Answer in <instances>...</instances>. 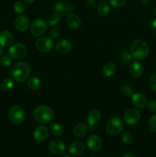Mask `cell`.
<instances>
[{"instance_id":"obj_1","label":"cell","mask_w":156,"mask_h":157,"mask_svg":"<svg viewBox=\"0 0 156 157\" xmlns=\"http://www.w3.org/2000/svg\"><path fill=\"white\" fill-rule=\"evenodd\" d=\"M130 53L132 58L136 60H143L149 55V47L145 41L136 39L132 42L130 46Z\"/></svg>"},{"instance_id":"obj_2","label":"cell","mask_w":156,"mask_h":157,"mask_svg":"<svg viewBox=\"0 0 156 157\" xmlns=\"http://www.w3.org/2000/svg\"><path fill=\"white\" fill-rule=\"evenodd\" d=\"M31 69L28 64L23 61L17 62L11 69L12 78L18 82H23L29 78Z\"/></svg>"},{"instance_id":"obj_3","label":"cell","mask_w":156,"mask_h":157,"mask_svg":"<svg viewBox=\"0 0 156 157\" xmlns=\"http://www.w3.org/2000/svg\"><path fill=\"white\" fill-rule=\"evenodd\" d=\"M33 117L40 124H47L54 119V112L50 107L45 105H40L35 107Z\"/></svg>"},{"instance_id":"obj_4","label":"cell","mask_w":156,"mask_h":157,"mask_svg":"<svg viewBox=\"0 0 156 157\" xmlns=\"http://www.w3.org/2000/svg\"><path fill=\"white\" fill-rule=\"evenodd\" d=\"M123 129V122L117 117H112L106 124V131L110 136H116Z\"/></svg>"},{"instance_id":"obj_5","label":"cell","mask_w":156,"mask_h":157,"mask_svg":"<svg viewBox=\"0 0 156 157\" xmlns=\"http://www.w3.org/2000/svg\"><path fill=\"white\" fill-rule=\"evenodd\" d=\"M9 121L13 124H21L24 122L25 114L23 109L19 106H13L9 111Z\"/></svg>"},{"instance_id":"obj_6","label":"cell","mask_w":156,"mask_h":157,"mask_svg":"<svg viewBox=\"0 0 156 157\" xmlns=\"http://www.w3.org/2000/svg\"><path fill=\"white\" fill-rule=\"evenodd\" d=\"M27 53V48L21 43H16L11 46L9 49V56L14 59H21L26 56Z\"/></svg>"},{"instance_id":"obj_7","label":"cell","mask_w":156,"mask_h":157,"mask_svg":"<svg viewBox=\"0 0 156 157\" xmlns=\"http://www.w3.org/2000/svg\"><path fill=\"white\" fill-rule=\"evenodd\" d=\"M47 29V21L43 18H37L34 20L31 25V32L35 36H41Z\"/></svg>"},{"instance_id":"obj_8","label":"cell","mask_w":156,"mask_h":157,"mask_svg":"<svg viewBox=\"0 0 156 157\" xmlns=\"http://www.w3.org/2000/svg\"><path fill=\"white\" fill-rule=\"evenodd\" d=\"M36 48L41 52H49L54 47V42L52 38L48 37H41L37 40L35 43Z\"/></svg>"},{"instance_id":"obj_9","label":"cell","mask_w":156,"mask_h":157,"mask_svg":"<svg viewBox=\"0 0 156 157\" xmlns=\"http://www.w3.org/2000/svg\"><path fill=\"white\" fill-rule=\"evenodd\" d=\"M140 117V112L138 109L130 108L124 114V121L128 125H133L139 121Z\"/></svg>"},{"instance_id":"obj_10","label":"cell","mask_w":156,"mask_h":157,"mask_svg":"<svg viewBox=\"0 0 156 157\" xmlns=\"http://www.w3.org/2000/svg\"><path fill=\"white\" fill-rule=\"evenodd\" d=\"M49 151L54 155L59 156V155L63 154L65 152L66 147L64 142L59 140H55L51 141L49 144L48 146Z\"/></svg>"},{"instance_id":"obj_11","label":"cell","mask_w":156,"mask_h":157,"mask_svg":"<svg viewBox=\"0 0 156 157\" xmlns=\"http://www.w3.org/2000/svg\"><path fill=\"white\" fill-rule=\"evenodd\" d=\"M102 145V141L100 136L98 135L93 134L90 135L89 138L87 139V146L89 149L93 152L99 151L101 149Z\"/></svg>"},{"instance_id":"obj_12","label":"cell","mask_w":156,"mask_h":157,"mask_svg":"<svg viewBox=\"0 0 156 157\" xmlns=\"http://www.w3.org/2000/svg\"><path fill=\"white\" fill-rule=\"evenodd\" d=\"M15 27L19 32H25L30 25V20L26 15H21L15 20Z\"/></svg>"},{"instance_id":"obj_13","label":"cell","mask_w":156,"mask_h":157,"mask_svg":"<svg viewBox=\"0 0 156 157\" xmlns=\"http://www.w3.org/2000/svg\"><path fill=\"white\" fill-rule=\"evenodd\" d=\"M101 119V113L97 109H93L87 115V123L90 128H94L99 123Z\"/></svg>"},{"instance_id":"obj_14","label":"cell","mask_w":156,"mask_h":157,"mask_svg":"<svg viewBox=\"0 0 156 157\" xmlns=\"http://www.w3.org/2000/svg\"><path fill=\"white\" fill-rule=\"evenodd\" d=\"M132 104L139 109H142L145 107V106L148 104V100L145 95L142 93H136L133 94L132 96Z\"/></svg>"},{"instance_id":"obj_15","label":"cell","mask_w":156,"mask_h":157,"mask_svg":"<svg viewBox=\"0 0 156 157\" xmlns=\"http://www.w3.org/2000/svg\"><path fill=\"white\" fill-rule=\"evenodd\" d=\"M34 139L38 142L46 140L49 136V130L45 126H39L34 131Z\"/></svg>"},{"instance_id":"obj_16","label":"cell","mask_w":156,"mask_h":157,"mask_svg":"<svg viewBox=\"0 0 156 157\" xmlns=\"http://www.w3.org/2000/svg\"><path fill=\"white\" fill-rule=\"evenodd\" d=\"M14 40L12 34L9 31L4 30L0 32V45L3 48L11 46Z\"/></svg>"},{"instance_id":"obj_17","label":"cell","mask_w":156,"mask_h":157,"mask_svg":"<svg viewBox=\"0 0 156 157\" xmlns=\"http://www.w3.org/2000/svg\"><path fill=\"white\" fill-rule=\"evenodd\" d=\"M72 48V44L69 40H61L55 45V49L57 52L61 55H65L70 51Z\"/></svg>"},{"instance_id":"obj_18","label":"cell","mask_w":156,"mask_h":157,"mask_svg":"<svg viewBox=\"0 0 156 157\" xmlns=\"http://www.w3.org/2000/svg\"><path fill=\"white\" fill-rule=\"evenodd\" d=\"M128 71H129V74L131 75V76H132L133 78H138L142 76V74H143V66L139 61H134L129 66Z\"/></svg>"},{"instance_id":"obj_19","label":"cell","mask_w":156,"mask_h":157,"mask_svg":"<svg viewBox=\"0 0 156 157\" xmlns=\"http://www.w3.org/2000/svg\"><path fill=\"white\" fill-rule=\"evenodd\" d=\"M67 23L70 29L76 30L81 26V19L76 14L70 13L67 17Z\"/></svg>"},{"instance_id":"obj_20","label":"cell","mask_w":156,"mask_h":157,"mask_svg":"<svg viewBox=\"0 0 156 157\" xmlns=\"http://www.w3.org/2000/svg\"><path fill=\"white\" fill-rule=\"evenodd\" d=\"M88 130L89 127L87 124H84V123H80L75 126L73 130V133L75 136L81 138L87 135V133H88Z\"/></svg>"},{"instance_id":"obj_21","label":"cell","mask_w":156,"mask_h":157,"mask_svg":"<svg viewBox=\"0 0 156 157\" xmlns=\"http://www.w3.org/2000/svg\"><path fill=\"white\" fill-rule=\"evenodd\" d=\"M69 151L70 153L74 156H79L82 154L84 151V145L81 142L76 141V142L72 143L69 147Z\"/></svg>"},{"instance_id":"obj_22","label":"cell","mask_w":156,"mask_h":157,"mask_svg":"<svg viewBox=\"0 0 156 157\" xmlns=\"http://www.w3.org/2000/svg\"><path fill=\"white\" fill-rule=\"evenodd\" d=\"M116 71V65L113 62H107L102 68V74L105 77L110 78L113 76Z\"/></svg>"},{"instance_id":"obj_23","label":"cell","mask_w":156,"mask_h":157,"mask_svg":"<svg viewBox=\"0 0 156 157\" xmlns=\"http://www.w3.org/2000/svg\"><path fill=\"white\" fill-rule=\"evenodd\" d=\"M97 12L102 16H106L110 12V7L105 1H101L97 5Z\"/></svg>"},{"instance_id":"obj_24","label":"cell","mask_w":156,"mask_h":157,"mask_svg":"<svg viewBox=\"0 0 156 157\" xmlns=\"http://www.w3.org/2000/svg\"><path fill=\"white\" fill-rule=\"evenodd\" d=\"M28 87L32 90H36L41 87V81L38 77H31L28 80Z\"/></svg>"},{"instance_id":"obj_25","label":"cell","mask_w":156,"mask_h":157,"mask_svg":"<svg viewBox=\"0 0 156 157\" xmlns=\"http://www.w3.org/2000/svg\"><path fill=\"white\" fill-rule=\"evenodd\" d=\"M50 130L52 134L56 136H62L64 132V127L61 124H57V123H54V124H50Z\"/></svg>"},{"instance_id":"obj_26","label":"cell","mask_w":156,"mask_h":157,"mask_svg":"<svg viewBox=\"0 0 156 157\" xmlns=\"http://www.w3.org/2000/svg\"><path fill=\"white\" fill-rule=\"evenodd\" d=\"M54 12L55 14L58 15H64L67 14L66 12V4L61 2H58L55 3L54 6Z\"/></svg>"},{"instance_id":"obj_27","label":"cell","mask_w":156,"mask_h":157,"mask_svg":"<svg viewBox=\"0 0 156 157\" xmlns=\"http://www.w3.org/2000/svg\"><path fill=\"white\" fill-rule=\"evenodd\" d=\"M132 56L130 52L128 50H124L122 51V53L120 55V61L122 64H128L132 61Z\"/></svg>"},{"instance_id":"obj_28","label":"cell","mask_w":156,"mask_h":157,"mask_svg":"<svg viewBox=\"0 0 156 157\" xmlns=\"http://www.w3.org/2000/svg\"><path fill=\"white\" fill-rule=\"evenodd\" d=\"M14 83L11 78H5L1 83V88L4 91H9L13 87Z\"/></svg>"},{"instance_id":"obj_29","label":"cell","mask_w":156,"mask_h":157,"mask_svg":"<svg viewBox=\"0 0 156 157\" xmlns=\"http://www.w3.org/2000/svg\"><path fill=\"white\" fill-rule=\"evenodd\" d=\"M122 140L125 145H130L133 143V136L129 132H124L122 134Z\"/></svg>"},{"instance_id":"obj_30","label":"cell","mask_w":156,"mask_h":157,"mask_svg":"<svg viewBox=\"0 0 156 157\" xmlns=\"http://www.w3.org/2000/svg\"><path fill=\"white\" fill-rule=\"evenodd\" d=\"M60 21H61V17H60V15L54 13L48 17L47 23H48L50 25H57L59 24Z\"/></svg>"},{"instance_id":"obj_31","label":"cell","mask_w":156,"mask_h":157,"mask_svg":"<svg viewBox=\"0 0 156 157\" xmlns=\"http://www.w3.org/2000/svg\"><path fill=\"white\" fill-rule=\"evenodd\" d=\"M121 93L125 98H129L133 95V89L130 86L124 85L121 88Z\"/></svg>"},{"instance_id":"obj_32","label":"cell","mask_w":156,"mask_h":157,"mask_svg":"<svg viewBox=\"0 0 156 157\" xmlns=\"http://www.w3.org/2000/svg\"><path fill=\"white\" fill-rule=\"evenodd\" d=\"M11 64H12V58L9 55H3L0 58V64L2 67H7L10 66Z\"/></svg>"},{"instance_id":"obj_33","label":"cell","mask_w":156,"mask_h":157,"mask_svg":"<svg viewBox=\"0 0 156 157\" xmlns=\"http://www.w3.org/2000/svg\"><path fill=\"white\" fill-rule=\"evenodd\" d=\"M24 9H25V7H24V3L21 1H17L15 3V5H14V10L18 14L23 13L24 11Z\"/></svg>"},{"instance_id":"obj_34","label":"cell","mask_w":156,"mask_h":157,"mask_svg":"<svg viewBox=\"0 0 156 157\" xmlns=\"http://www.w3.org/2000/svg\"><path fill=\"white\" fill-rule=\"evenodd\" d=\"M148 128L151 131L156 132V114L152 115L148 121Z\"/></svg>"},{"instance_id":"obj_35","label":"cell","mask_w":156,"mask_h":157,"mask_svg":"<svg viewBox=\"0 0 156 157\" xmlns=\"http://www.w3.org/2000/svg\"><path fill=\"white\" fill-rule=\"evenodd\" d=\"M110 2L113 7L121 8L126 3V0H110Z\"/></svg>"},{"instance_id":"obj_36","label":"cell","mask_w":156,"mask_h":157,"mask_svg":"<svg viewBox=\"0 0 156 157\" xmlns=\"http://www.w3.org/2000/svg\"><path fill=\"white\" fill-rule=\"evenodd\" d=\"M149 85L153 90L156 91V71H154L150 78Z\"/></svg>"},{"instance_id":"obj_37","label":"cell","mask_w":156,"mask_h":157,"mask_svg":"<svg viewBox=\"0 0 156 157\" xmlns=\"http://www.w3.org/2000/svg\"><path fill=\"white\" fill-rule=\"evenodd\" d=\"M61 30H60L58 28H54V29H52L50 31V33H49V35H50V38H57L61 35Z\"/></svg>"},{"instance_id":"obj_38","label":"cell","mask_w":156,"mask_h":157,"mask_svg":"<svg viewBox=\"0 0 156 157\" xmlns=\"http://www.w3.org/2000/svg\"><path fill=\"white\" fill-rule=\"evenodd\" d=\"M148 110L151 113H156V101L154 100H151L147 104Z\"/></svg>"},{"instance_id":"obj_39","label":"cell","mask_w":156,"mask_h":157,"mask_svg":"<svg viewBox=\"0 0 156 157\" xmlns=\"http://www.w3.org/2000/svg\"><path fill=\"white\" fill-rule=\"evenodd\" d=\"M86 5L90 9H93L96 6V2H95V0H87Z\"/></svg>"},{"instance_id":"obj_40","label":"cell","mask_w":156,"mask_h":157,"mask_svg":"<svg viewBox=\"0 0 156 157\" xmlns=\"http://www.w3.org/2000/svg\"><path fill=\"white\" fill-rule=\"evenodd\" d=\"M73 9H74L73 6L70 4H66V12L67 13H70V12H73Z\"/></svg>"},{"instance_id":"obj_41","label":"cell","mask_w":156,"mask_h":157,"mask_svg":"<svg viewBox=\"0 0 156 157\" xmlns=\"http://www.w3.org/2000/svg\"><path fill=\"white\" fill-rule=\"evenodd\" d=\"M151 30L153 31V32L156 34V18L151 21Z\"/></svg>"},{"instance_id":"obj_42","label":"cell","mask_w":156,"mask_h":157,"mask_svg":"<svg viewBox=\"0 0 156 157\" xmlns=\"http://www.w3.org/2000/svg\"><path fill=\"white\" fill-rule=\"evenodd\" d=\"M122 157H136V156H135V155L133 154V153H125V154L123 155V156H122Z\"/></svg>"},{"instance_id":"obj_43","label":"cell","mask_w":156,"mask_h":157,"mask_svg":"<svg viewBox=\"0 0 156 157\" xmlns=\"http://www.w3.org/2000/svg\"><path fill=\"white\" fill-rule=\"evenodd\" d=\"M141 1V2L142 3V4H148V2H150V0H140Z\"/></svg>"},{"instance_id":"obj_44","label":"cell","mask_w":156,"mask_h":157,"mask_svg":"<svg viewBox=\"0 0 156 157\" xmlns=\"http://www.w3.org/2000/svg\"><path fill=\"white\" fill-rule=\"evenodd\" d=\"M23 1H24V2L29 3V4H30V3H33L35 0H23Z\"/></svg>"},{"instance_id":"obj_45","label":"cell","mask_w":156,"mask_h":157,"mask_svg":"<svg viewBox=\"0 0 156 157\" xmlns=\"http://www.w3.org/2000/svg\"><path fill=\"white\" fill-rule=\"evenodd\" d=\"M3 52H4V50H3V47H2V46L0 45V56H2V55Z\"/></svg>"},{"instance_id":"obj_46","label":"cell","mask_w":156,"mask_h":157,"mask_svg":"<svg viewBox=\"0 0 156 157\" xmlns=\"http://www.w3.org/2000/svg\"><path fill=\"white\" fill-rule=\"evenodd\" d=\"M63 157H72V156H70V155H69V154H66V155H64Z\"/></svg>"},{"instance_id":"obj_47","label":"cell","mask_w":156,"mask_h":157,"mask_svg":"<svg viewBox=\"0 0 156 157\" xmlns=\"http://www.w3.org/2000/svg\"><path fill=\"white\" fill-rule=\"evenodd\" d=\"M154 15L156 16V8H155V9H154Z\"/></svg>"}]
</instances>
